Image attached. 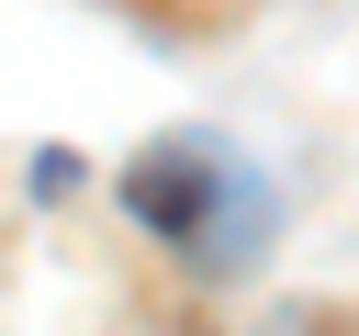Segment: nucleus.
<instances>
[{
    "label": "nucleus",
    "mask_w": 359,
    "mask_h": 336,
    "mask_svg": "<svg viewBox=\"0 0 359 336\" xmlns=\"http://www.w3.org/2000/svg\"><path fill=\"white\" fill-rule=\"evenodd\" d=\"M224 168H236V157H213V146H157V157H135V168H123V202H135L157 235L202 246V235H213V202H224V190H213Z\"/></svg>",
    "instance_id": "obj_1"
}]
</instances>
